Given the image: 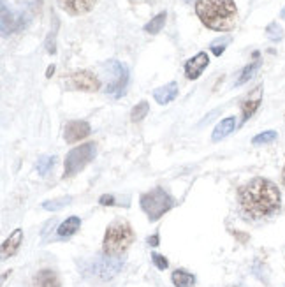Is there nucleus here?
I'll return each instance as SVG.
<instances>
[{"label":"nucleus","instance_id":"1","mask_svg":"<svg viewBox=\"0 0 285 287\" xmlns=\"http://www.w3.org/2000/svg\"><path fill=\"white\" fill-rule=\"evenodd\" d=\"M239 206L250 219H264L280 208V191L266 178H254L238 191Z\"/></svg>","mask_w":285,"mask_h":287},{"label":"nucleus","instance_id":"2","mask_svg":"<svg viewBox=\"0 0 285 287\" xmlns=\"http://www.w3.org/2000/svg\"><path fill=\"white\" fill-rule=\"evenodd\" d=\"M195 13L208 28L227 32L234 28L238 11L234 0H197Z\"/></svg>","mask_w":285,"mask_h":287},{"label":"nucleus","instance_id":"3","mask_svg":"<svg viewBox=\"0 0 285 287\" xmlns=\"http://www.w3.org/2000/svg\"><path fill=\"white\" fill-rule=\"evenodd\" d=\"M134 238L136 236H134V231L127 220L118 219L115 222H111V225L106 229V234H104V241H103L104 254L113 257L121 256L132 245Z\"/></svg>","mask_w":285,"mask_h":287},{"label":"nucleus","instance_id":"4","mask_svg":"<svg viewBox=\"0 0 285 287\" xmlns=\"http://www.w3.org/2000/svg\"><path fill=\"white\" fill-rule=\"evenodd\" d=\"M121 266H124V257H113L108 256V254H100V256H95L92 259L81 262V273L87 278H92V280L106 282L111 280L121 270Z\"/></svg>","mask_w":285,"mask_h":287},{"label":"nucleus","instance_id":"5","mask_svg":"<svg viewBox=\"0 0 285 287\" xmlns=\"http://www.w3.org/2000/svg\"><path fill=\"white\" fill-rule=\"evenodd\" d=\"M171 206H173V197L160 187L141 196V208L145 210L150 220H158L166 212H169Z\"/></svg>","mask_w":285,"mask_h":287},{"label":"nucleus","instance_id":"6","mask_svg":"<svg viewBox=\"0 0 285 287\" xmlns=\"http://www.w3.org/2000/svg\"><path fill=\"white\" fill-rule=\"evenodd\" d=\"M93 157H95V145L93 143H85L78 148H72L65 157L64 178H72L74 175H78Z\"/></svg>","mask_w":285,"mask_h":287},{"label":"nucleus","instance_id":"7","mask_svg":"<svg viewBox=\"0 0 285 287\" xmlns=\"http://www.w3.org/2000/svg\"><path fill=\"white\" fill-rule=\"evenodd\" d=\"M106 69H109V71L113 72V81L108 85L106 94L111 95V97H121L125 92V88H127V83H129L127 67H125L124 64L116 62V60H109V62L106 64Z\"/></svg>","mask_w":285,"mask_h":287},{"label":"nucleus","instance_id":"8","mask_svg":"<svg viewBox=\"0 0 285 287\" xmlns=\"http://www.w3.org/2000/svg\"><path fill=\"white\" fill-rule=\"evenodd\" d=\"M71 87L83 92H97L100 87V81L90 71H78L71 74Z\"/></svg>","mask_w":285,"mask_h":287},{"label":"nucleus","instance_id":"9","mask_svg":"<svg viewBox=\"0 0 285 287\" xmlns=\"http://www.w3.org/2000/svg\"><path fill=\"white\" fill-rule=\"evenodd\" d=\"M87 136H90V125L85 120H72L65 125L64 137L67 143H76L79 139H85Z\"/></svg>","mask_w":285,"mask_h":287},{"label":"nucleus","instance_id":"10","mask_svg":"<svg viewBox=\"0 0 285 287\" xmlns=\"http://www.w3.org/2000/svg\"><path fill=\"white\" fill-rule=\"evenodd\" d=\"M260 100H262V85L255 87L254 90L248 94L247 99L243 100V104H241V120L243 122H247L248 118H252V115L259 110Z\"/></svg>","mask_w":285,"mask_h":287},{"label":"nucleus","instance_id":"11","mask_svg":"<svg viewBox=\"0 0 285 287\" xmlns=\"http://www.w3.org/2000/svg\"><path fill=\"white\" fill-rule=\"evenodd\" d=\"M208 64H210V56H208L205 51H201V53H197L195 56L189 60V62L185 64V74L189 79H197L199 76L202 74V71L208 67Z\"/></svg>","mask_w":285,"mask_h":287},{"label":"nucleus","instance_id":"12","mask_svg":"<svg viewBox=\"0 0 285 287\" xmlns=\"http://www.w3.org/2000/svg\"><path fill=\"white\" fill-rule=\"evenodd\" d=\"M25 23H23V14H14V13H7L6 4L2 2V34L9 35L13 34L14 30H19Z\"/></svg>","mask_w":285,"mask_h":287},{"label":"nucleus","instance_id":"13","mask_svg":"<svg viewBox=\"0 0 285 287\" xmlns=\"http://www.w3.org/2000/svg\"><path fill=\"white\" fill-rule=\"evenodd\" d=\"M95 2L97 0H58L60 7L72 16H79V14L88 13V11L95 6Z\"/></svg>","mask_w":285,"mask_h":287},{"label":"nucleus","instance_id":"14","mask_svg":"<svg viewBox=\"0 0 285 287\" xmlns=\"http://www.w3.org/2000/svg\"><path fill=\"white\" fill-rule=\"evenodd\" d=\"M176 95H178V85L174 81L164 85V87L157 88V90L153 92V97H155V100L158 104H169L171 100L176 99Z\"/></svg>","mask_w":285,"mask_h":287},{"label":"nucleus","instance_id":"15","mask_svg":"<svg viewBox=\"0 0 285 287\" xmlns=\"http://www.w3.org/2000/svg\"><path fill=\"white\" fill-rule=\"evenodd\" d=\"M34 287H60V278L53 270H40L34 277Z\"/></svg>","mask_w":285,"mask_h":287},{"label":"nucleus","instance_id":"16","mask_svg":"<svg viewBox=\"0 0 285 287\" xmlns=\"http://www.w3.org/2000/svg\"><path fill=\"white\" fill-rule=\"evenodd\" d=\"M22 240H23V231L22 229H16V231L11 234L6 241H4V245H2V257L4 259L9 257V256H14L16 250H18L19 245H22Z\"/></svg>","mask_w":285,"mask_h":287},{"label":"nucleus","instance_id":"17","mask_svg":"<svg viewBox=\"0 0 285 287\" xmlns=\"http://www.w3.org/2000/svg\"><path fill=\"white\" fill-rule=\"evenodd\" d=\"M236 129V118L234 116H229V118H223L220 124L215 127L213 131V141H220L226 136H229Z\"/></svg>","mask_w":285,"mask_h":287},{"label":"nucleus","instance_id":"18","mask_svg":"<svg viewBox=\"0 0 285 287\" xmlns=\"http://www.w3.org/2000/svg\"><path fill=\"white\" fill-rule=\"evenodd\" d=\"M79 225H81L79 217H69V219H65L62 224L58 225V236L60 238L72 236V234H76V231L79 229Z\"/></svg>","mask_w":285,"mask_h":287},{"label":"nucleus","instance_id":"19","mask_svg":"<svg viewBox=\"0 0 285 287\" xmlns=\"http://www.w3.org/2000/svg\"><path fill=\"white\" fill-rule=\"evenodd\" d=\"M259 67H260V60H259V53L255 51V53H254V62L248 64V66L241 71V74H239L238 81H236V87H239V85L247 83L248 79H252V76H254L255 72H257Z\"/></svg>","mask_w":285,"mask_h":287},{"label":"nucleus","instance_id":"20","mask_svg":"<svg viewBox=\"0 0 285 287\" xmlns=\"http://www.w3.org/2000/svg\"><path fill=\"white\" fill-rule=\"evenodd\" d=\"M171 278H173V284L176 287H192L195 282L194 275H190L185 270H176V272L171 275Z\"/></svg>","mask_w":285,"mask_h":287},{"label":"nucleus","instance_id":"21","mask_svg":"<svg viewBox=\"0 0 285 287\" xmlns=\"http://www.w3.org/2000/svg\"><path fill=\"white\" fill-rule=\"evenodd\" d=\"M166 23V13H160L157 14L153 19H150V23H146L145 25V32H148V34H158V32L162 30V27H164Z\"/></svg>","mask_w":285,"mask_h":287},{"label":"nucleus","instance_id":"22","mask_svg":"<svg viewBox=\"0 0 285 287\" xmlns=\"http://www.w3.org/2000/svg\"><path fill=\"white\" fill-rule=\"evenodd\" d=\"M53 164H55V157H50V155L40 157V159L37 160V173L40 176H46L48 171L53 168Z\"/></svg>","mask_w":285,"mask_h":287},{"label":"nucleus","instance_id":"23","mask_svg":"<svg viewBox=\"0 0 285 287\" xmlns=\"http://www.w3.org/2000/svg\"><path fill=\"white\" fill-rule=\"evenodd\" d=\"M146 113H148V102H146V100H141L139 104H136L132 113H130V118H132V122H141L146 116Z\"/></svg>","mask_w":285,"mask_h":287},{"label":"nucleus","instance_id":"24","mask_svg":"<svg viewBox=\"0 0 285 287\" xmlns=\"http://www.w3.org/2000/svg\"><path fill=\"white\" fill-rule=\"evenodd\" d=\"M276 132L275 131H266V132H260V134H257L252 139V143L257 147V145H268V143H273V141L276 139Z\"/></svg>","mask_w":285,"mask_h":287},{"label":"nucleus","instance_id":"25","mask_svg":"<svg viewBox=\"0 0 285 287\" xmlns=\"http://www.w3.org/2000/svg\"><path fill=\"white\" fill-rule=\"evenodd\" d=\"M71 201H72V197H60V199H51V201L43 203V208L44 210H60V208H64V206H67Z\"/></svg>","mask_w":285,"mask_h":287},{"label":"nucleus","instance_id":"26","mask_svg":"<svg viewBox=\"0 0 285 287\" xmlns=\"http://www.w3.org/2000/svg\"><path fill=\"white\" fill-rule=\"evenodd\" d=\"M266 35L271 39V41H280L283 37V30L278 23H270L266 28Z\"/></svg>","mask_w":285,"mask_h":287},{"label":"nucleus","instance_id":"27","mask_svg":"<svg viewBox=\"0 0 285 287\" xmlns=\"http://www.w3.org/2000/svg\"><path fill=\"white\" fill-rule=\"evenodd\" d=\"M227 43H229V39H223V41H215L213 44H211V51H213V55H217V56H220L223 53V50H226V46H227Z\"/></svg>","mask_w":285,"mask_h":287},{"label":"nucleus","instance_id":"28","mask_svg":"<svg viewBox=\"0 0 285 287\" xmlns=\"http://www.w3.org/2000/svg\"><path fill=\"white\" fill-rule=\"evenodd\" d=\"M152 261L155 262V266L158 270L168 268V259H166V257H162L160 254H152Z\"/></svg>","mask_w":285,"mask_h":287},{"label":"nucleus","instance_id":"29","mask_svg":"<svg viewBox=\"0 0 285 287\" xmlns=\"http://www.w3.org/2000/svg\"><path fill=\"white\" fill-rule=\"evenodd\" d=\"M113 203H115L113 196H103L100 197V204H113Z\"/></svg>","mask_w":285,"mask_h":287},{"label":"nucleus","instance_id":"30","mask_svg":"<svg viewBox=\"0 0 285 287\" xmlns=\"http://www.w3.org/2000/svg\"><path fill=\"white\" fill-rule=\"evenodd\" d=\"M148 241H150V245H153V247H155V245L158 243V236H157V234H153V236L150 238Z\"/></svg>","mask_w":285,"mask_h":287},{"label":"nucleus","instance_id":"31","mask_svg":"<svg viewBox=\"0 0 285 287\" xmlns=\"http://www.w3.org/2000/svg\"><path fill=\"white\" fill-rule=\"evenodd\" d=\"M55 72V66H51V67H48V72H46V76L48 78H51V74Z\"/></svg>","mask_w":285,"mask_h":287},{"label":"nucleus","instance_id":"32","mask_svg":"<svg viewBox=\"0 0 285 287\" xmlns=\"http://www.w3.org/2000/svg\"><path fill=\"white\" fill-rule=\"evenodd\" d=\"M280 16H282V18L285 19V7H283V9H282V13H280Z\"/></svg>","mask_w":285,"mask_h":287},{"label":"nucleus","instance_id":"33","mask_svg":"<svg viewBox=\"0 0 285 287\" xmlns=\"http://www.w3.org/2000/svg\"><path fill=\"white\" fill-rule=\"evenodd\" d=\"M282 178H283V185H285V168H283V173H282Z\"/></svg>","mask_w":285,"mask_h":287},{"label":"nucleus","instance_id":"34","mask_svg":"<svg viewBox=\"0 0 285 287\" xmlns=\"http://www.w3.org/2000/svg\"><path fill=\"white\" fill-rule=\"evenodd\" d=\"M185 2H192V0H185Z\"/></svg>","mask_w":285,"mask_h":287}]
</instances>
